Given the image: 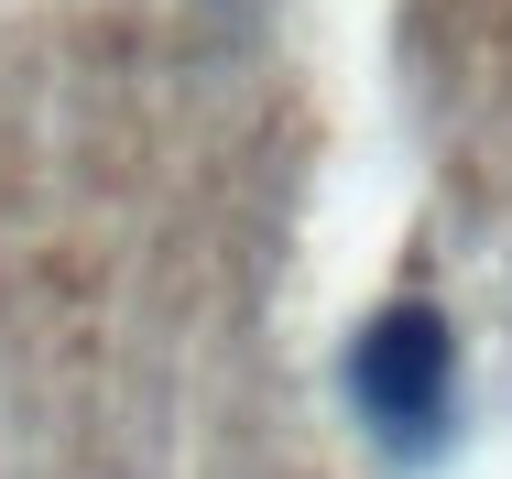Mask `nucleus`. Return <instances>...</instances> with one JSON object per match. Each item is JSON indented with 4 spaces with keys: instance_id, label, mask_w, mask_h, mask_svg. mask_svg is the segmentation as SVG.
I'll list each match as a JSON object with an SVG mask.
<instances>
[{
    "instance_id": "obj_1",
    "label": "nucleus",
    "mask_w": 512,
    "mask_h": 479,
    "mask_svg": "<svg viewBox=\"0 0 512 479\" xmlns=\"http://www.w3.org/2000/svg\"><path fill=\"white\" fill-rule=\"evenodd\" d=\"M447 371H458L447 316L436 305H382L360 327V349H349V403H360V425L393 458H425L447 436Z\"/></svg>"
}]
</instances>
